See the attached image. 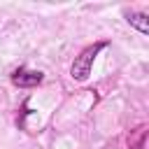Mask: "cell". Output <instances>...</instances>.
<instances>
[{
	"label": "cell",
	"instance_id": "obj_2",
	"mask_svg": "<svg viewBox=\"0 0 149 149\" xmlns=\"http://www.w3.org/2000/svg\"><path fill=\"white\" fill-rule=\"evenodd\" d=\"M9 77H12V84L19 88H33V86L42 84V79H44V74L40 70H28V68H16V70H12Z\"/></svg>",
	"mask_w": 149,
	"mask_h": 149
},
{
	"label": "cell",
	"instance_id": "obj_3",
	"mask_svg": "<svg viewBox=\"0 0 149 149\" xmlns=\"http://www.w3.org/2000/svg\"><path fill=\"white\" fill-rule=\"evenodd\" d=\"M126 21H128L137 33H142V35L149 33V19H147L144 12H126Z\"/></svg>",
	"mask_w": 149,
	"mask_h": 149
},
{
	"label": "cell",
	"instance_id": "obj_1",
	"mask_svg": "<svg viewBox=\"0 0 149 149\" xmlns=\"http://www.w3.org/2000/svg\"><path fill=\"white\" fill-rule=\"evenodd\" d=\"M107 47H109V42H95V44L86 47V49L74 58V63L70 65V77H72L74 81H86L88 74H91V68H93V63H95V58H98V54H100L102 49H107Z\"/></svg>",
	"mask_w": 149,
	"mask_h": 149
}]
</instances>
